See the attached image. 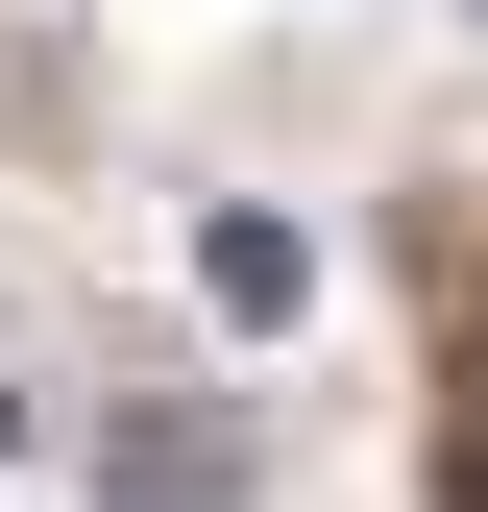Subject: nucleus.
<instances>
[{
  "label": "nucleus",
  "instance_id": "7ed1b4c3",
  "mask_svg": "<svg viewBox=\"0 0 488 512\" xmlns=\"http://www.w3.org/2000/svg\"><path fill=\"white\" fill-rule=\"evenodd\" d=\"M0 439H25V391H0Z\"/></svg>",
  "mask_w": 488,
  "mask_h": 512
},
{
  "label": "nucleus",
  "instance_id": "f03ea898",
  "mask_svg": "<svg viewBox=\"0 0 488 512\" xmlns=\"http://www.w3.org/2000/svg\"><path fill=\"white\" fill-rule=\"evenodd\" d=\"M122 512H244V439H196V415H147V439H122Z\"/></svg>",
  "mask_w": 488,
  "mask_h": 512
},
{
  "label": "nucleus",
  "instance_id": "f257e3e1",
  "mask_svg": "<svg viewBox=\"0 0 488 512\" xmlns=\"http://www.w3.org/2000/svg\"><path fill=\"white\" fill-rule=\"evenodd\" d=\"M196 293L244 317V342H269V317H293V293H318V244H293V220H196Z\"/></svg>",
  "mask_w": 488,
  "mask_h": 512
}]
</instances>
